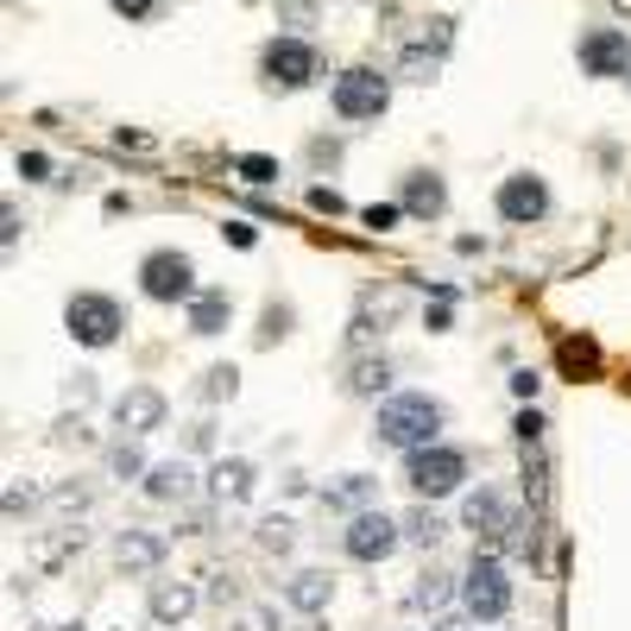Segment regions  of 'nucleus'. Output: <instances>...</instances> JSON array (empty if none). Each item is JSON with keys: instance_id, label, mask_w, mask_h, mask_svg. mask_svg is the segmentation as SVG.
<instances>
[{"instance_id": "bb28decb", "label": "nucleus", "mask_w": 631, "mask_h": 631, "mask_svg": "<svg viewBox=\"0 0 631 631\" xmlns=\"http://www.w3.org/2000/svg\"><path fill=\"white\" fill-rule=\"evenodd\" d=\"M278 25L309 32V25H316V0H278Z\"/></svg>"}, {"instance_id": "dca6fc26", "label": "nucleus", "mask_w": 631, "mask_h": 631, "mask_svg": "<svg viewBox=\"0 0 631 631\" xmlns=\"http://www.w3.org/2000/svg\"><path fill=\"white\" fill-rule=\"evenodd\" d=\"M114 562H121V568H158V562H165V537H151V530H126L121 543H114Z\"/></svg>"}, {"instance_id": "c03bdc74", "label": "nucleus", "mask_w": 631, "mask_h": 631, "mask_svg": "<svg viewBox=\"0 0 631 631\" xmlns=\"http://www.w3.org/2000/svg\"><path fill=\"white\" fill-rule=\"evenodd\" d=\"M612 7H619V13H631V0H612Z\"/></svg>"}, {"instance_id": "f257e3e1", "label": "nucleus", "mask_w": 631, "mask_h": 631, "mask_svg": "<svg viewBox=\"0 0 631 631\" xmlns=\"http://www.w3.org/2000/svg\"><path fill=\"white\" fill-rule=\"evenodd\" d=\"M436 429H442V404L429 392H398V398L379 404L373 436L385 449H424V442H436Z\"/></svg>"}, {"instance_id": "e433bc0d", "label": "nucleus", "mask_w": 631, "mask_h": 631, "mask_svg": "<svg viewBox=\"0 0 631 631\" xmlns=\"http://www.w3.org/2000/svg\"><path fill=\"white\" fill-rule=\"evenodd\" d=\"M108 7H114V13H126V20H146L158 0H108Z\"/></svg>"}, {"instance_id": "c85d7f7f", "label": "nucleus", "mask_w": 631, "mask_h": 631, "mask_svg": "<svg viewBox=\"0 0 631 631\" xmlns=\"http://www.w3.org/2000/svg\"><path fill=\"white\" fill-rule=\"evenodd\" d=\"M259 543H266V550H291V518H259Z\"/></svg>"}, {"instance_id": "423d86ee", "label": "nucleus", "mask_w": 631, "mask_h": 631, "mask_svg": "<svg viewBox=\"0 0 631 631\" xmlns=\"http://www.w3.org/2000/svg\"><path fill=\"white\" fill-rule=\"evenodd\" d=\"M139 284H146L151 303H190L196 297V266L183 259V252H146V266H139Z\"/></svg>"}, {"instance_id": "c9c22d12", "label": "nucleus", "mask_w": 631, "mask_h": 631, "mask_svg": "<svg viewBox=\"0 0 631 631\" xmlns=\"http://www.w3.org/2000/svg\"><path fill=\"white\" fill-rule=\"evenodd\" d=\"M64 398H70V404H89V398H95V373H76Z\"/></svg>"}, {"instance_id": "5701e85b", "label": "nucleus", "mask_w": 631, "mask_h": 631, "mask_svg": "<svg viewBox=\"0 0 631 631\" xmlns=\"http://www.w3.org/2000/svg\"><path fill=\"white\" fill-rule=\"evenodd\" d=\"M449 575H424L417 581V587H410V606H417V612H436V606H449Z\"/></svg>"}, {"instance_id": "4be33fe9", "label": "nucleus", "mask_w": 631, "mask_h": 631, "mask_svg": "<svg viewBox=\"0 0 631 631\" xmlns=\"http://www.w3.org/2000/svg\"><path fill=\"white\" fill-rule=\"evenodd\" d=\"M379 493V480H367V474H348V480H335V486H328L323 499L328 505H341V511H348V505H367Z\"/></svg>"}, {"instance_id": "4468645a", "label": "nucleus", "mask_w": 631, "mask_h": 631, "mask_svg": "<svg viewBox=\"0 0 631 631\" xmlns=\"http://www.w3.org/2000/svg\"><path fill=\"white\" fill-rule=\"evenodd\" d=\"M196 612V587H183V581H158L151 587V619L158 626H183Z\"/></svg>"}, {"instance_id": "6ab92c4d", "label": "nucleus", "mask_w": 631, "mask_h": 631, "mask_svg": "<svg viewBox=\"0 0 631 631\" xmlns=\"http://www.w3.org/2000/svg\"><path fill=\"white\" fill-rule=\"evenodd\" d=\"M328 594H335V581H328L323 568H309V575L291 581V606H297V612H323Z\"/></svg>"}, {"instance_id": "6e6552de", "label": "nucleus", "mask_w": 631, "mask_h": 631, "mask_svg": "<svg viewBox=\"0 0 631 631\" xmlns=\"http://www.w3.org/2000/svg\"><path fill=\"white\" fill-rule=\"evenodd\" d=\"M398 543H404V525H392L385 511H353L348 530H341V550H348L353 562H385Z\"/></svg>"}, {"instance_id": "a878e982", "label": "nucleus", "mask_w": 631, "mask_h": 631, "mask_svg": "<svg viewBox=\"0 0 631 631\" xmlns=\"http://www.w3.org/2000/svg\"><path fill=\"white\" fill-rule=\"evenodd\" d=\"M139 474H146V454L133 449V442L108 449V480H139Z\"/></svg>"}, {"instance_id": "39448f33", "label": "nucleus", "mask_w": 631, "mask_h": 631, "mask_svg": "<svg viewBox=\"0 0 631 631\" xmlns=\"http://www.w3.org/2000/svg\"><path fill=\"white\" fill-rule=\"evenodd\" d=\"M392 101V76L379 70H341L335 76V114L341 121H379Z\"/></svg>"}, {"instance_id": "c756f323", "label": "nucleus", "mask_w": 631, "mask_h": 631, "mask_svg": "<svg viewBox=\"0 0 631 631\" xmlns=\"http://www.w3.org/2000/svg\"><path fill=\"white\" fill-rule=\"evenodd\" d=\"M398 215H404V202H373V209H367L360 222L373 227V234H392V227H398Z\"/></svg>"}, {"instance_id": "aec40b11", "label": "nucleus", "mask_w": 631, "mask_h": 631, "mask_svg": "<svg viewBox=\"0 0 631 631\" xmlns=\"http://www.w3.org/2000/svg\"><path fill=\"white\" fill-rule=\"evenodd\" d=\"M385 385H392V367H385V360H353V367H348V392H353V398H379Z\"/></svg>"}, {"instance_id": "9d476101", "label": "nucleus", "mask_w": 631, "mask_h": 631, "mask_svg": "<svg viewBox=\"0 0 631 631\" xmlns=\"http://www.w3.org/2000/svg\"><path fill=\"white\" fill-rule=\"evenodd\" d=\"M499 215L505 222H518V227H530V222H543V215H550V190H543V183H537V177H505L499 183Z\"/></svg>"}, {"instance_id": "2eb2a0df", "label": "nucleus", "mask_w": 631, "mask_h": 631, "mask_svg": "<svg viewBox=\"0 0 631 631\" xmlns=\"http://www.w3.org/2000/svg\"><path fill=\"white\" fill-rule=\"evenodd\" d=\"M146 493L151 499H190V493H196V474H190L183 461H158V467H146Z\"/></svg>"}, {"instance_id": "473e14b6", "label": "nucleus", "mask_w": 631, "mask_h": 631, "mask_svg": "<svg viewBox=\"0 0 631 631\" xmlns=\"http://www.w3.org/2000/svg\"><path fill=\"white\" fill-rule=\"evenodd\" d=\"M234 631H278V612L272 606H252V612H240V626Z\"/></svg>"}, {"instance_id": "58836bf2", "label": "nucleus", "mask_w": 631, "mask_h": 631, "mask_svg": "<svg viewBox=\"0 0 631 631\" xmlns=\"http://www.w3.org/2000/svg\"><path fill=\"white\" fill-rule=\"evenodd\" d=\"M284 323H291L284 309H266V328H259V341H278V335H284Z\"/></svg>"}, {"instance_id": "7ed1b4c3", "label": "nucleus", "mask_w": 631, "mask_h": 631, "mask_svg": "<svg viewBox=\"0 0 631 631\" xmlns=\"http://www.w3.org/2000/svg\"><path fill=\"white\" fill-rule=\"evenodd\" d=\"M64 328H70V341H82V348H108V341H121V303L101 297V291H76L70 303H64Z\"/></svg>"}, {"instance_id": "ea45409f", "label": "nucleus", "mask_w": 631, "mask_h": 631, "mask_svg": "<svg viewBox=\"0 0 631 631\" xmlns=\"http://www.w3.org/2000/svg\"><path fill=\"white\" fill-rule=\"evenodd\" d=\"M0 240H7V247L20 240V209H0Z\"/></svg>"}, {"instance_id": "4c0bfd02", "label": "nucleus", "mask_w": 631, "mask_h": 631, "mask_svg": "<svg viewBox=\"0 0 631 631\" xmlns=\"http://www.w3.org/2000/svg\"><path fill=\"white\" fill-rule=\"evenodd\" d=\"M222 234L234 240V247H252V240H259V234H252V222H222Z\"/></svg>"}, {"instance_id": "f3484780", "label": "nucleus", "mask_w": 631, "mask_h": 631, "mask_svg": "<svg viewBox=\"0 0 631 631\" xmlns=\"http://www.w3.org/2000/svg\"><path fill=\"white\" fill-rule=\"evenodd\" d=\"M227 328V291H196L190 297V335H222Z\"/></svg>"}, {"instance_id": "72a5a7b5", "label": "nucleus", "mask_w": 631, "mask_h": 631, "mask_svg": "<svg viewBox=\"0 0 631 631\" xmlns=\"http://www.w3.org/2000/svg\"><path fill=\"white\" fill-rule=\"evenodd\" d=\"M89 505V493L82 486H64V493H50V511H82Z\"/></svg>"}, {"instance_id": "b1692460", "label": "nucleus", "mask_w": 631, "mask_h": 631, "mask_svg": "<svg viewBox=\"0 0 631 631\" xmlns=\"http://www.w3.org/2000/svg\"><path fill=\"white\" fill-rule=\"evenodd\" d=\"M234 171H240V183H252V190L278 183V165L266 158V151H247V158H234Z\"/></svg>"}, {"instance_id": "cd10ccee", "label": "nucleus", "mask_w": 631, "mask_h": 631, "mask_svg": "<svg viewBox=\"0 0 631 631\" xmlns=\"http://www.w3.org/2000/svg\"><path fill=\"white\" fill-rule=\"evenodd\" d=\"M234 385H240L234 367H209V373H202V398H234Z\"/></svg>"}, {"instance_id": "f704fd0d", "label": "nucleus", "mask_w": 631, "mask_h": 631, "mask_svg": "<svg viewBox=\"0 0 631 631\" xmlns=\"http://www.w3.org/2000/svg\"><path fill=\"white\" fill-rule=\"evenodd\" d=\"M309 209H316V215H341V196H335V190H323V183H316V190H309Z\"/></svg>"}, {"instance_id": "1a4fd4ad", "label": "nucleus", "mask_w": 631, "mask_h": 631, "mask_svg": "<svg viewBox=\"0 0 631 631\" xmlns=\"http://www.w3.org/2000/svg\"><path fill=\"white\" fill-rule=\"evenodd\" d=\"M581 70L587 76H626L631 70V38L619 25H594L581 38Z\"/></svg>"}, {"instance_id": "a211bd4d", "label": "nucleus", "mask_w": 631, "mask_h": 631, "mask_svg": "<svg viewBox=\"0 0 631 631\" xmlns=\"http://www.w3.org/2000/svg\"><path fill=\"white\" fill-rule=\"evenodd\" d=\"M209 486H215V499H252V461H215Z\"/></svg>"}, {"instance_id": "2f4dec72", "label": "nucleus", "mask_w": 631, "mask_h": 631, "mask_svg": "<svg viewBox=\"0 0 631 631\" xmlns=\"http://www.w3.org/2000/svg\"><path fill=\"white\" fill-rule=\"evenodd\" d=\"M449 38H454V20H429V25H424V38H417V45H424V50H436V57H442V50H449Z\"/></svg>"}, {"instance_id": "79ce46f5", "label": "nucleus", "mask_w": 631, "mask_h": 631, "mask_svg": "<svg viewBox=\"0 0 631 631\" xmlns=\"http://www.w3.org/2000/svg\"><path fill=\"white\" fill-rule=\"evenodd\" d=\"M25 505H32V486H25V493H20V486H13V493H7V518H20Z\"/></svg>"}, {"instance_id": "393cba45", "label": "nucleus", "mask_w": 631, "mask_h": 631, "mask_svg": "<svg viewBox=\"0 0 631 631\" xmlns=\"http://www.w3.org/2000/svg\"><path fill=\"white\" fill-rule=\"evenodd\" d=\"M398 76H404V82H436V50L410 45V50L398 57Z\"/></svg>"}, {"instance_id": "a19ab883", "label": "nucleus", "mask_w": 631, "mask_h": 631, "mask_svg": "<svg viewBox=\"0 0 631 631\" xmlns=\"http://www.w3.org/2000/svg\"><path fill=\"white\" fill-rule=\"evenodd\" d=\"M114 146H121V151H151V139H146V133H126V126H121V133H114Z\"/></svg>"}, {"instance_id": "9b49d317", "label": "nucleus", "mask_w": 631, "mask_h": 631, "mask_svg": "<svg viewBox=\"0 0 631 631\" xmlns=\"http://www.w3.org/2000/svg\"><path fill=\"white\" fill-rule=\"evenodd\" d=\"M165 392H151V385H133L126 398H114V424L126 429V436H151V429H165Z\"/></svg>"}, {"instance_id": "37998d69", "label": "nucleus", "mask_w": 631, "mask_h": 631, "mask_svg": "<svg viewBox=\"0 0 631 631\" xmlns=\"http://www.w3.org/2000/svg\"><path fill=\"white\" fill-rule=\"evenodd\" d=\"M429 631H467V619H436Z\"/></svg>"}, {"instance_id": "ddd939ff", "label": "nucleus", "mask_w": 631, "mask_h": 631, "mask_svg": "<svg viewBox=\"0 0 631 631\" xmlns=\"http://www.w3.org/2000/svg\"><path fill=\"white\" fill-rule=\"evenodd\" d=\"M404 209H410L417 222H436V215L449 209V190H442V177H436V171L404 177Z\"/></svg>"}, {"instance_id": "f03ea898", "label": "nucleus", "mask_w": 631, "mask_h": 631, "mask_svg": "<svg viewBox=\"0 0 631 631\" xmlns=\"http://www.w3.org/2000/svg\"><path fill=\"white\" fill-rule=\"evenodd\" d=\"M461 480H467V454L461 449H442V442L404 449V486L417 499H449V493H461Z\"/></svg>"}, {"instance_id": "20e7f679", "label": "nucleus", "mask_w": 631, "mask_h": 631, "mask_svg": "<svg viewBox=\"0 0 631 631\" xmlns=\"http://www.w3.org/2000/svg\"><path fill=\"white\" fill-rule=\"evenodd\" d=\"M461 606H467V619H486V626L511 612V575L499 555H474V568L461 575Z\"/></svg>"}, {"instance_id": "f8f14e48", "label": "nucleus", "mask_w": 631, "mask_h": 631, "mask_svg": "<svg viewBox=\"0 0 631 631\" xmlns=\"http://www.w3.org/2000/svg\"><path fill=\"white\" fill-rule=\"evenodd\" d=\"M461 525L474 530V537H505V530L518 525L511 518V505H505V493H493V486H480V493H467V505H461Z\"/></svg>"}, {"instance_id": "0eeeda50", "label": "nucleus", "mask_w": 631, "mask_h": 631, "mask_svg": "<svg viewBox=\"0 0 631 631\" xmlns=\"http://www.w3.org/2000/svg\"><path fill=\"white\" fill-rule=\"evenodd\" d=\"M259 64H266V82H272V89H309L316 70H323V64H316V45L297 38V32H291V38H272Z\"/></svg>"}, {"instance_id": "7c9ffc66", "label": "nucleus", "mask_w": 631, "mask_h": 631, "mask_svg": "<svg viewBox=\"0 0 631 631\" xmlns=\"http://www.w3.org/2000/svg\"><path fill=\"white\" fill-rule=\"evenodd\" d=\"M13 171H20L25 183H50V158H45V151H20V158H13Z\"/></svg>"}, {"instance_id": "412c9836", "label": "nucleus", "mask_w": 631, "mask_h": 631, "mask_svg": "<svg viewBox=\"0 0 631 631\" xmlns=\"http://www.w3.org/2000/svg\"><path fill=\"white\" fill-rule=\"evenodd\" d=\"M442 530H449V525H442V518H436L429 505L404 511V543H424V550H429V543H442Z\"/></svg>"}]
</instances>
